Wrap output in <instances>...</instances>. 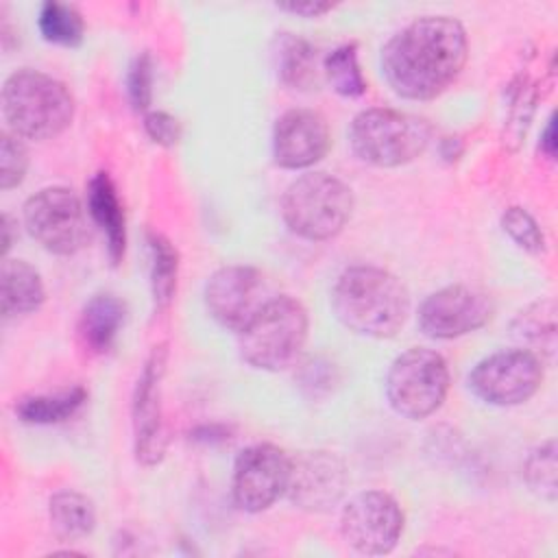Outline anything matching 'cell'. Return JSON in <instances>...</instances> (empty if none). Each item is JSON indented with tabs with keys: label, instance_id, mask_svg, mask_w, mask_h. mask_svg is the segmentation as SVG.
<instances>
[{
	"label": "cell",
	"instance_id": "4",
	"mask_svg": "<svg viewBox=\"0 0 558 558\" xmlns=\"http://www.w3.org/2000/svg\"><path fill=\"white\" fill-rule=\"evenodd\" d=\"M310 318L301 301L272 296L238 331V349L246 364L259 371L292 366L307 342Z\"/></svg>",
	"mask_w": 558,
	"mask_h": 558
},
{
	"label": "cell",
	"instance_id": "11",
	"mask_svg": "<svg viewBox=\"0 0 558 558\" xmlns=\"http://www.w3.org/2000/svg\"><path fill=\"white\" fill-rule=\"evenodd\" d=\"M290 458L270 442H257L240 451L233 464L231 493L244 512H262L286 495Z\"/></svg>",
	"mask_w": 558,
	"mask_h": 558
},
{
	"label": "cell",
	"instance_id": "31",
	"mask_svg": "<svg viewBox=\"0 0 558 558\" xmlns=\"http://www.w3.org/2000/svg\"><path fill=\"white\" fill-rule=\"evenodd\" d=\"M144 129L148 137L161 146H174L181 137L179 120L166 111H148L144 116Z\"/></svg>",
	"mask_w": 558,
	"mask_h": 558
},
{
	"label": "cell",
	"instance_id": "30",
	"mask_svg": "<svg viewBox=\"0 0 558 558\" xmlns=\"http://www.w3.org/2000/svg\"><path fill=\"white\" fill-rule=\"evenodd\" d=\"M126 87H129L131 105L137 111H146L150 107V98H153V59L148 52H142L135 57V61L129 70Z\"/></svg>",
	"mask_w": 558,
	"mask_h": 558
},
{
	"label": "cell",
	"instance_id": "3",
	"mask_svg": "<svg viewBox=\"0 0 558 558\" xmlns=\"http://www.w3.org/2000/svg\"><path fill=\"white\" fill-rule=\"evenodd\" d=\"M2 113L13 135L50 140L70 126L74 98L54 76L24 68L2 85Z\"/></svg>",
	"mask_w": 558,
	"mask_h": 558
},
{
	"label": "cell",
	"instance_id": "34",
	"mask_svg": "<svg viewBox=\"0 0 558 558\" xmlns=\"http://www.w3.org/2000/svg\"><path fill=\"white\" fill-rule=\"evenodd\" d=\"M13 218L9 216V214H4L2 216V253L7 255L9 253V248H11V244H13V235H11V231H13Z\"/></svg>",
	"mask_w": 558,
	"mask_h": 558
},
{
	"label": "cell",
	"instance_id": "22",
	"mask_svg": "<svg viewBox=\"0 0 558 558\" xmlns=\"http://www.w3.org/2000/svg\"><path fill=\"white\" fill-rule=\"evenodd\" d=\"M87 399L85 388L72 386L54 395H28L15 403V414L24 423L52 425L70 418Z\"/></svg>",
	"mask_w": 558,
	"mask_h": 558
},
{
	"label": "cell",
	"instance_id": "15",
	"mask_svg": "<svg viewBox=\"0 0 558 558\" xmlns=\"http://www.w3.org/2000/svg\"><path fill=\"white\" fill-rule=\"evenodd\" d=\"M347 466L333 451H303L290 458L288 499L312 512L331 510L344 495Z\"/></svg>",
	"mask_w": 558,
	"mask_h": 558
},
{
	"label": "cell",
	"instance_id": "29",
	"mask_svg": "<svg viewBox=\"0 0 558 558\" xmlns=\"http://www.w3.org/2000/svg\"><path fill=\"white\" fill-rule=\"evenodd\" d=\"M28 168V150L17 135L2 133L0 140V187L11 190L24 181Z\"/></svg>",
	"mask_w": 558,
	"mask_h": 558
},
{
	"label": "cell",
	"instance_id": "28",
	"mask_svg": "<svg viewBox=\"0 0 558 558\" xmlns=\"http://www.w3.org/2000/svg\"><path fill=\"white\" fill-rule=\"evenodd\" d=\"M501 227L523 251L532 255L545 251V235L532 214H527L523 207H508L501 214Z\"/></svg>",
	"mask_w": 558,
	"mask_h": 558
},
{
	"label": "cell",
	"instance_id": "12",
	"mask_svg": "<svg viewBox=\"0 0 558 558\" xmlns=\"http://www.w3.org/2000/svg\"><path fill=\"white\" fill-rule=\"evenodd\" d=\"M168 349L166 344H155L148 353L142 373L133 390V436H135V458L144 466H155L166 453V429L161 412V381L166 375Z\"/></svg>",
	"mask_w": 558,
	"mask_h": 558
},
{
	"label": "cell",
	"instance_id": "27",
	"mask_svg": "<svg viewBox=\"0 0 558 558\" xmlns=\"http://www.w3.org/2000/svg\"><path fill=\"white\" fill-rule=\"evenodd\" d=\"M556 442L547 440L541 447H536L523 464V477L527 486L543 499L554 501L556 499Z\"/></svg>",
	"mask_w": 558,
	"mask_h": 558
},
{
	"label": "cell",
	"instance_id": "9",
	"mask_svg": "<svg viewBox=\"0 0 558 558\" xmlns=\"http://www.w3.org/2000/svg\"><path fill=\"white\" fill-rule=\"evenodd\" d=\"M543 381L541 357L530 349L497 351L469 375V388L490 405H519L527 401Z\"/></svg>",
	"mask_w": 558,
	"mask_h": 558
},
{
	"label": "cell",
	"instance_id": "33",
	"mask_svg": "<svg viewBox=\"0 0 558 558\" xmlns=\"http://www.w3.org/2000/svg\"><path fill=\"white\" fill-rule=\"evenodd\" d=\"M541 150H543L547 157H554V155H556V124H554V118L547 120V126H545L543 137H541Z\"/></svg>",
	"mask_w": 558,
	"mask_h": 558
},
{
	"label": "cell",
	"instance_id": "20",
	"mask_svg": "<svg viewBox=\"0 0 558 558\" xmlns=\"http://www.w3.org/2000/svg\"><path fill=\"white\" fill-rule=\"evenodd\" d=\"M48 519L54 536L65 543L89 536L96 527V508L89 497L76 490H61L48 504Z\"/></svg>",
	"mask_w": 558,
	"mask_h": 558
},
{
	"label": "cell",
	"instance_id": "32",
	"mask_svg": "<svg viewBox=\"0 0 558 558\" xmlns=\"http://www.w3.org/2000/svg\"><path fill=\"white\" fill-rule=\"evenodd\" d=\"M277 7L283 11H290L294 15H303V17H318L333 9L331 2H288V4H277Z\"/></svg>",
	"mask_w": 558,
	"mask_h": 558
},
{
	"label": "cell",
	"instance_id": "19",
	"mask_svg": "<svg viewBox=\"0 0 558 558\" xmlns=\"http://www.w3.org/2000/svg\"><path fill=\"white\" fill-rule=\"evenodd\" d=\"M124 303L113 294L92 296L78 316V338L92 353H107L124 323Z\"/></svg>",
	"mask_w": 558,
	"mask_h": 558
},
{
	"label": "cell",
	"instance_id": "8",
	"mask_svg": "<svg viewBox=\"0 0 558 558\" xmlns=\"http://www.w3.org/2000/svg\"><path fill=\"white\" fill-rule=\"evenodd\" d=\"M28 233L54 255H74L89 242V222L83 203L70 187L52 185L24 203Z\"/></svg>",
	"mask_w": 558,
	"mask_h": 558
},
{
	"label": "cell",
	"instance_id": "1",
	"mask_svg": "<svg viewBox=\"0 0 558 558\" xmlns=\"http://www.w3.org/2000/svg\"><path fill=\"white\" fill-rule=\"evenodd\" d=\"M469 57L464 26L447 15H423L381 48V72L395 94L410 100L440 96Z\"/></svg>",
	"mask_w": 558,
	"mask_h": 558
},
{
	"label": "cell",
	"instance_id": "16",
	"mask_svg": "<svg viewBox=\"0 0 558 558\" xmlns=\"http://www.w3.org/2000/svg\"><path fill=\"white\" fill-rule=\"evenodd\" d=\"M329 144L327 120L314 109H290L275 122L272 157L281 168H310L327 155Z\"/></svg>",
	"mask_w": 558,
	"mask_h": 558
},
{
	"label": "cell",
	"instance_id": "23",
	"mask_svg": "<svg viewBox=\"0 0 558 558\" xmlns=\"http://www.w3.org/2000/svg\"><path fill=\"white\" fill-rule=\"evenodd\" d=\"M148 251H150V290L155 310L163 312L172 303L177 292V275H179V253L174 244L161 233H148Z\"/></svg>",
	"mask_w": 558,
	"mask_h": 558
},
{
	"label": "cell",
	"instance_id": "5",
	"mask_svg": "<svg viewBox=\"0 0 558 558\" xmlns=\"http://www.w3.org/2000/svg\"><path fill=\"white\" fill-rule=\"evenodd\" d=\"M351 211V187L327 172L299 177L288 185L281 198V216L288 229L312 242L338 235L349 222Z\"/></svg>",
	"mask_w": 558,
	"mask_h": 558
},
{
	"label": "cell",
	"instance_id": "14",
	"mask_svg": "<svg viewBox=\"0 0 558 558\" xmlns=\"http://www.w3.org/2000/svg\"><path fill=\"white\" fill-rule=\"evenodd\" d=\"M493 316V299L475 286H447L429 294L418 307L425 336L449 340L484 327Z\"/></svg>",
	"mask_w": 558,
	"mask_h": 558
},
{
	"label": "cell",
	"instance_id": "24",
	"mask_svg": "<svg viewBox=\"0 0 558 558\" xmlns=\"http://www.w3.org/2000/svg\"><path fill=\"white\" fill-rule=\"evenodd\" d=\"M39 31L46 41L74 48L83 41L85 24L72 4L46 2L39 11Z\"/></svg>",
	"mask_w": 558,
	"mask_h": 558
},
{
	"label": "cell",
	"instance_id": "7",
	"mask_svg": "<svg viewBox=\"0 0 558 558\" xmlns=\"http://www.w3.org/2000/svg\"><path fill=\"white\" fill-rule=\"evenodd\" d=\"M449 390V368L440 353L408 349L388 368L386 397L392 410L418 421L434 414Z\"/></svg>",
	"mask_w": 558,
	"mask_h": 558
},
{
	"label": "cell",
	"instance_id": "10",
	"mask_svg": "<svg viewBox=\"0 0 558 558\" xmlns=\"http://www.w3.org/2000/svg\"><path fill=\"white\" fill-rule=\"evenodd\" d=\"M342 538L360 554L381 556L395 549L403 532V510L384 490H364L340 514Z\"/></svg>",
	"mask_w": 558,
	"mask_h": 558
},
{
	"label": "cell",
	"instance_id": "26",
	"mask_svg": "<svg viewBox=\"0 0 558 558\" xmlns=\"http://www.w3.org/2000/svg\"><path fill=\"white\" fill-rule=\"evenodd\" d=\"M325 74L333 92H338L340 96L357 98L366 92V81L362 76L353 44L338 46L325 57Z\"/></svg>",
	"mask_w": 558,
	"mask_h": 558
},
{
	"label": "cell",
	"instance_id": "2",
	"mask_svg": "<svg viewBox=\"0 0 558 558\" xmlns=\"http://www.w3.org/2000/svg\"><path fill=\"white\" fill-rule=\"evenodd\" d=\"M331 307L349 331L366 338H392L408 320L410 292L384 268L351 266L333 283Z\"/></svg>",
	"mask_w": 558,
	"mask_h": 558
},
{
	"label": "cell",
	"instance_id": "25",
	"mask_svg": "<svg viewBox=\"0 0 558 558\" xmlns=\"http://www.w3.org/2000/svg\"><path fill=\"white\" fill-rule=\"evenodd\" d=\"M556 307L551 299L536 301L521 310L512 323V331L521 342L538 344L547 351H554L556 344Z\"/></svg>",
	"mask_w": 558,
	"mask_h": 558
},
{
	"label": "cell",
	"instance_id": "13",
	"mask_svg": "<svg viewBox=\"0 0 558 558\" xmlns=\"http://www.w3.org/2000/svg\"><path fill=\"white\" fill-rule=\"evenodd\" d=\"M268 296L264 275L244 264L218 268L205 286V307L225 329L240 331L264 305Z\"/></svg>",
	"mask_w": 558,
	"mask_h": 558
},
{
	"label": "cell",
	"instance_id": "18",
	"mask_svg": "<svg viewBox=\"0 0 558 558\" xmlns=\"http://www.w3.org/2000/svg\"><path fill=\"white\" fill-rule=\"evenodd\" d=\"M46 299L39 272L24 259H2L0 270V307L2 316H24L41 307Z\"/></svg>",
	"mask_w": 558,
	"mask_h": 558
},
{
	"label": "cell",
	"instance_id": "17",
	"mask_svg": "<svg viewBox=\"0 0 558 558\" xmlns=\"http://www.w3.org/2000/svg\"><path fill=\"white\" fill-rule=\"evenodd\" d=\"M87 214L105 233L109 257L118 264L126 246V220L116 185L107 172H96L87 185Z\"/></svg>",
	"mask_w": 558,
	"mask_h": 558
},
{
	"label": "cell",
	"instance_id": "21",
	"mask_svg": "<svg viewBox=\"0 0 558 558\" xmlns=\"http://www.w3.org/2000/svg\"><path fill=\"white\" fill-rule=\"evenodd\" d=\"M277 74L292 89H310L316 85V50L303 37L279 33L272 48Z\"/></svg>",
	"mask_w": 558,
	"mask_h": 558
},
{
	"label": "cell",
	"instance_id": "6",
	"mask_svg": "<svg viewBox=\"0 0 558 558\" xmlns=\"http://www.w3.org/2000/svg\"><path fill=\"white\" fill-rule=\"evenodd\" d=\"M432 126L427 120L397 109H364L349 126V144L353 153L379 168L410 163L427 148Z\"/></svg>",
	"mask_w": 558,
	"mask_h": 558
}]
</instances>
